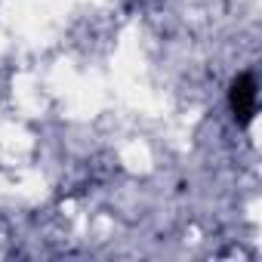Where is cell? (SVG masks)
<instances>
[{"mask_svg": "<svg viewBox=\"0 0 262 262\" xmlns=\"http://www.w3.org/2000/svg\"><path fill=\"white\" fill-rule=\"evenodd\" d=\"M228 102H231V111L241 123L253 120V114H256V80H253V74H237V80L231 83Z\"/></svg>", "mask_w": 262, "mask_h": 262, "instance_id": "6da1fadb", "label": "cell"}]
</instances>
